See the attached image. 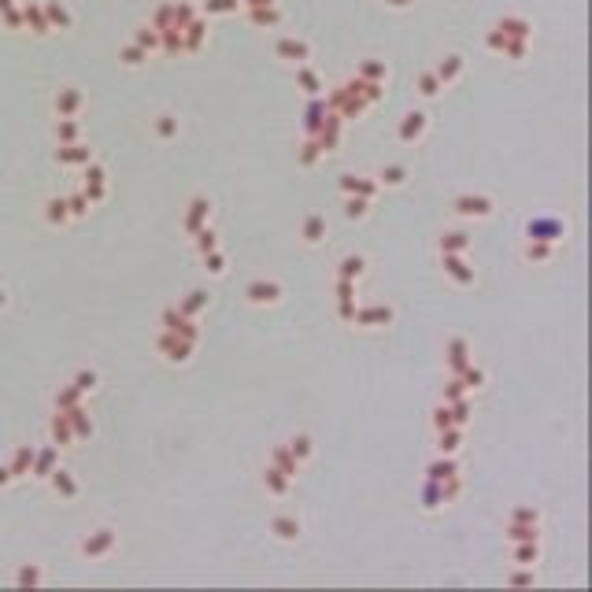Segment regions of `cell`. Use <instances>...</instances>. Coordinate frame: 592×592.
<instances>
[{
  "instance_id": "1",
  "label": "cell",
  "mask_w": 592,
  "mask_h": 592,
  "mask_svg": "<svg viewBox=\"0 0 592 592\" xmlns=\"http://www.w3.org/2000/svg\"><path fill=\"white\" fill-rule=\"evenodd\" d=\"M244 296L256 307H274V304H281V286H274V281H252L244 289Z\"/></svg>"
},
{
  "instance_id": "2",
  "label": "cell",
  "mask_w": 592,
  "mask_h": 592,
  "mask_svg": "<svg viewBox=\"0 0 592 592\" xmlns=\"http://www.w3.org/2000/svg\"><path fill=\"white\" fill-rule=\"evenodd\" d=\"M492 208L496 204L489 196H455V215H463V219H489Z\"/></svg>"
},
{
  "instance_id": "3",
  "label": "cell",
  "mask_w": 592,
  "mask_h": 592,
  "mask_svg": "<svg viewBox=\"0 0 592 592\" xmlns=\"http://www.w3.org/2000/svg\"><path fill=\"white\" fill-rule=\"evenodd\" d=\"M118 533L115 529H97L89 540H81V555H89V559H97V555H108L115 548Z\"/></svg>"
},
{
  "instance_id": "4",
  "label": "cell",
  "mask_w": 592,
  "mask_h": 592,
  "mask_svg": "<svg viewBox=\"0 0 592 592\" xmlns=\"http://www.w3.org/2000/svg\"><path fill=\"white\" fill-rule=\"evenodd\" d=\"M526 233H529V241H559L563 226H559L555 219H533L529 226H526Z\"/></svg>"
},
{
  "instance_id": "5",
  "label": "cell",
  "mask_w": 592,
  "mask_h": 592,
  "mask_svg": "<svg viewBox=\"0 0 592 592\" xmlns=\"http://www.w3.org/2000/svg\"><path fill=\"white\" fill-rule=\"evenodd\" d=\"M208 215H211V204L204 196H196L193 204H189V215H185V233H200V230H204V222H208Z\"/></svg>"
},
{
  "instance_id": "6",
  "label": "cell",
  "mask_w": 592,
  "mask_h": 592,
  "mask_svg": "<svg viewBox=\"0 0 592 592\" xmlns=\"http://www.w3.org/2000/svg\"><path fill=\"white\" fill-rule=\"evenodd\" d=\"M159 348L167 352L171 363H185L189 352H193V345H189V341H178L174 334H163V337H159Z\"/></svg>"
},
{
  "instance_id": "7",
  "label": "cell",
  "mask_w": 592,
  "mask_h": 592,
  "mask_svg": "<svg viewBox=\"0 0 592 592\" xmlns=\"http://www.w3.org/2000/svg\"><path fill=\"white\" fill-rule=\"evenodd\" d=\"M444 270H448V274H452V278L459 281V286H474V270H470V267H467L459 256L444 252Z\"/></svg>"
},
{
  "instance_id": "8",
  "label": "cell",
  "mask_w": 592,
  "mask_h": 592,
  "mask_svg": "<svg viewBox=\"0 0 592 592\" xmlns=\"http://www.w3.org/2000/svg\"><path fill=\"white\" fill-rule=\"evenodd\" d=\"M270 529H274L281 540H296V537H300V518H293V515H278V518H270Z\"/></svg>"
},
{
  "instance_id": "9",
  "label": "cell",
  "mask_w": 592,
  "mask_h": 592,
  "mask_svg": "<svg viewBox=\"0 0 592 592\" xmlns=\"http://www.w3.org/2000/svg\"><path fill=\"white\" fill-rule=\"evenodd\" d=\"M389 318H393V311H389V307H366V311H355V318L352 322H359V326H385Z\"/></svg>"
},
{
  "instance_id": "10",
  "label": "cell",
  "mask_w": 592,
  "mask_h": 592,
  "mask_svg": "<svg viewBox=\"0 0 592 592\" xmlns=\"http://www.w3.org/2000/svg\"><path fill=\"white\" fill-rule=\"evenodd\" d=\"M448 363H452L455 374H463L467 366H470V359H467V341H463V337H452V345H448Z\"/></svg>"
},
{
  "instance_id": "11",
  "label": "cell",
  "mask_w": 592,
  "mask_h": 592,
  "mask_svg": "<svg viewBox=\"0 0 592 592\" xmlns=\"http://www.w3.org/2000/svg\"><path fill=\"white\" fill-rule=\"evenodd\" d=\"M300 233H304V241H307V244H318V241L326 237V219H322V215H307Z\"/></svg>"
},
{
  "instance_id": "12",
  "label": "cell",
  "mask_w": 592,
  "mask_h": 592,
  "mask_svg": "<svg viewBox=\"0 0 592 592\" xmlns=\"http://www.w3.org/2000/svg\"><path fill=\"white\" fill-rule=\"evenodd\" d=\"M263 485H267L274 496H286V492H289V474H281L278 467H267V470H263Z\"/></svg>"
},
{
  "instance_id": "13",
  "label": "cell",
  "mask_w": 592,
  "mask_h": 592,
  "mask_svg": "<svg viewBox=\"0 0 592 592\" xmlns=\"http://www.w3.org/2000/svg\"><path fill=\"white\" fill-rule=\"evenodd\" d=\"M49 478H52V489L59 496H67V500H75V496H78V485H75V478H70L67 470H52Z\"/></svg>"
},
{
  "instance_id": "14",
  "label": "cell",
  "mask_w": 592,
  "mask_h": 592,
  "mask_svg": "<svg viewBox=\"0 0 592 592\" xmlns=\"http://www.w3.org/2000/svg\"><path fill=\"white\" fill-rule=\"evenodd\" d=\"M437 437H441V444H437V448H441V455H455L459 444H463V433H459L455 426H448V430H441Z\"/></svg>"
},
{
  "instance_id": "15",
  "label": "cell",
  "mask_w": 592,
  "mask_h": 592,
  "mask_svg": "<svg viewBox=\"0 0 592 592\" xmlns=\"http://www.w3.org/2000/svg\"><path fill=\"white\" fill-rule=\"evenodd\" d=\"M467 248H470V241H467V233H444V237H441V252L463 256Z\"/></svg>"
},
{
  "instance_id": "16",
  "label": "cell",
  "mask_w": 592,
  "mask_h": 592,
  "mask_svg": "<svg viewBox=\"0 0 592 592\" xmlns=\"http://www.w3.org/2000/svg\"><path fill=\"white\" fill-rule=\"evenodd\" d=\"M522 256L529 259V263H544V259H552V244L548 241H529L522 248Z\"/></svg>"
},
{
  "instance_id": "17",
  "label": "cell",
  "mask_w": 592,
  "mask_h": 592,
  "mask_svg": "<svg viewBox=\"0 0 592 592\" xmlns=\"http://www.w3.org/2000/svg\"><path fill=\"white\" fill-rule=\"evenodd\" d=\"M286 448L293 452V459H296V463H304V459H311V437H307V433L293 437V441H289Z\"/></svg>"
},
{
  "instance_id": "18",
  "label": "cell",
  "mask_w": 592,
  "mask_h": 592,
  "mask_svg": "<svg viewBox=\"0 0 592 592\" xmlns=\"http://www.w3.org/2000/svg\"><path fill=\"white\" fill-rule=\"evenodd\" d=\"M441 504H444L441 481H426V489H422V507H426V511H433V507H441Z\"/></svg>"
},
{
  "instance_id": "19",
  "label": "cell",
  "mask_w": 592,
  "mask_h": 592,
  "mask_svg": "<svg viewBox=\"0 0 592 592\" xmlns=\"http://www.w3.org/2000/svg\"><path fill=\"white\" fill-rule=\"evenodd\" d=\"M200 307H208V293L204 289H196V293H189V300H182V315L185 318H193Z\"/></svg>"
},
{
  "instance_id": "20",
  "label": "cell",
  "mask_w": 592,
  "mask_h": 592,
  "mask_svg": "<svg viewBox=\"0 0 592 592\" xmlns=\"http://www.w3.org/2000/svg\"><path fill=\"white\" fill-rule=\"evenodd\" d=\"M274 463H278V470H281V474H289V478H296V459H293V452H289L286 444H281V448H274Z\"/></svg>"
},
{
  "instance_id": "21",
  "label": "cell",
  "mask_w": 592,
  "mask_h": 592,
  "mask_svg": "<svg viewBox=\"0 0 592 592\" xmlns=\"http://www.w3.org/2000/svg\"><path fill=\"white\" fill-rule=\"evenodd\" d=\"M363 267H366V259L363 256H348V259H341V278H359L363 274Z\"/></svg>"
},
{
  "instance_id": "22",
  "label": "cell",
  "mask_w": 592,
  "mask_h": 592,
  "mask_svg": "<svg viewBox=\"0 0 592 592\" xmlns=\"http://www.w3.org/2000/svg\"><path fill=\"white\" fill-rule=\"evenodd\" d=\"M193 237H196V252H200V256H208V252H215V248H219V241H215V233H211L208 226L200 230V233H193Z\"/></svg>"
},
{
  "instance_id": "23",
  "label": "cell",
  "mask_w": 592,
  "mask_h": 592,
  "mask_svg": "<svg viewBox=\"0 0 592 592\" xmlns=\"http://www.w3.org/2000/svg\"><path fill=\"white\" fill-rule=\"evenodd\" d=\"M204 270H208V274H215V278H222V274H226V256L208 252V256H204Z\"/></svg>"
},
{
  "instance_id": "24",
  "label": "cell",
  "mask_w": 592,
  "mask_h": 592,
  "mask_svg": "<svg viewBox=\"0 0 592 592\" xmlns=\"http://www.w3.org/2000/svg\"><path fill=\"white\" fill-rule=\"evenodd\" d=\"M452 474H455V463H452V459H441V463L430 467V481H448Z\"/></svg>"
},
{
  "instance_id": "25",
  "label": "cell",
  "mask_w": 592,
  "mask_h": 592,
  "mask_svg": "<svg viewBox=\"0 0 592 592\" xmlns=\"http://www.w3.org/2000/svg\"><path fill=\"white\" fill-rule=\"evenodd\" d=\"M507 537H511V540H537V526H518V522H511V526H507Z\"/></svg>"
},
{
  "instance_id": "26",
  "label": "cell",
  "mask_w": 592,
  "mask_h": 592,
  "mask_svg": "<svg viewBox=\"0 0 592 592\" xmlns=\"http://www.w3.org/2000/svg\"><path fill=\"white\" fill-rule=\"evenodd\" d=\"M537 555H540L537 540H526L522 548H515V559H518V563H529V566H533V563H537Z\"/></svg>"
},
{
  "instance_id": "27",
  "label": "cell",
  "mask_w": 592,
  "mask_h": 592,
  "mask_svg": "<svg viewBox=\"0 0 592 592\" xmlns=\"http://www.w3.org/2000/svg\"><path fill=\"white\" fill-rule=\"evenodd\" d=\"M448 426H455V422H452V407L444 404V407H437V411H433V430L441 433V430H448Z\"/></svg>"
},
{
  "instance_id": "28",
  "label": "cell",
  "mask_w": 592,
  "mask_h": 592,
  "mask_svg": "<svg viewBox=\"0 0 592 592\" xmlns=\"http://www.w3.org/2000/svg\"><path fill=\"white\" fill-rule=\"evenodd\" d=\"M459 382L467 385V393H474V389H481V382H485V374H481V371H470V366H467V371L459 374Z\"/></svg>"
},
{
  "instance_id": "29",
  "label": "cell",
  "mask_w": 592,
  "mask_h": 592,
  "mask_svg": "<svg viewBox=\"0 0 592 592\" xmlns=\"http://www.w3.org/2000/svg\"><path fill=\"white\" fill-rule=\"evenodd\" d=\"M422 115H407V126H404V134H400V137H404V141H411V137H419L422 134Z\"/></svg>"
},
{
  "instance_id": "30",
  "label": "cell",
  "mask_w": 592,
  "mask_h": 592,
  "mask_svg": "<svg viewBox=\"0 0 592 592\" xmlns=\"http://www.w3.org/2000/svg\"><path fill=\"white\" fill-rule=\"evenodd\" d=\"M382 185H404V167H389L382 171V178H377Z\"/></svg>"
},
{
  "instance_id": "31",
  "label": "cell",
  "mask_w": 592,
  "mask_h": 592,
  "mask_svg": "<svg viewBox=\"0 0 592 592\" xmlns=\"http://www.w3.org/2000/svg\"><path fill=\"white\" fill-rule=\"evenodd\" d=\"M67 219V200H52L49 204V222H63Z\"/></svg>"
},
{
  "instance_id": "32",
  "label": "cell",
  "mask_w": 592,
  "mask_h": 592,
  "mask_svg": "<svg viewBox=\"0 0 592 592\" xmlns=\"http://www.w3.org/2000/svg\"><path fill=\"white\" fill-rule=\"evenodd\" d=\"M463 393H467V385L455 377V382L448 385V393H444V404H455V400H463Z\"/></svg>"
},
{
  "instance_id": "33",
  "label": "cell",
  "mask_w": 592,
  "mask_h": 592,
  "mask_svg": "<svg viewBox=\"0 0 592 592\" xmlns=\"http://www.w3.org/2000/svg\"><path fill=\"white\" fill-rule=\"evenodd\" d=\"M511 522H529V526H537V522H540V515H537V511H529V507H518V511L511 515Z\"/></svg>"
},
{
  "instance_id": "34",
  "label": "cell",
  "mask_w": 592,
  "mask_h": 592,
  "mask_svg": "<svg viewBox=\"0 0 592 592\" xmlns=\"http://www.w3.org/2000/svg\"><path fill=\"white\" fill-rule=\"evenodd\" d=\"M345 215H348V219H363V215H366V200H363V196H359V200H348Z\"/></svg>"
},
{
  "instance_id": "35",
  "label": "cell",
  "mask_w": 592,
  "mask_h": 592,
  "mask_svg": "<svg viewBox=\"0 0 592 592\" xmlns=\"http://www.w3.org/2000/svg\"><path fill=\"white\" fill-rule=\"evenodd\" d=\"M52 463H56V452H45V455L38 459V478H49V474H52Z\"/></svg>"
},
{
  "instance_id": "36",
  "label": "cell",
  "mask_w": 592,
  "mask_h": 592,
  "mask_svg": "<svg viewBox=\"0 0 592 592\" xmlns=\"http://www.w3.org/2000/svg\"><path fill=\"white\" fill-rule=\"evenodd\" d=\"M56 159H63V163H86L89 152H81V148H75V152H59Z\"/></svg>"
},
{
  "instance_id": "37",
  "label": "cell",
  "mask_w": 592,
  "mask_h": 592,
  "mask_svg": "<svg viewBox=\"0 0 592 592\" xmlns=\"http://www.w3.org/2000/svg\"><path fill=\"white\" fill-rule=\"evenodd\" d=\"M26 463H33V452H30V448H22L19 459H15V467H11V474H22V470H26Z\"/></svg>"
},
{
  "instance_id": "38",
  "label": "cell",
  "mask_w": 592,
  "mask_h": 592,
  "mask_svg": "<svg viewBox=\"0 0 592 592\" xmlns=\"http://www.w3.org/2000/svg\"><path fill=\"white\" fill-rule=\"evenodd\" d=\"M67 208L75 211V215H86V211H89V200H86V193H81V196H75V200H70Z\"/></svg>"
},
{
  "instance_id": "39",
  "label": "cell",
  "mask_w": 592,
  "mask_h": 592,
  "mask_svg": "<svg viewBox=\"0 0 592 592\" xmlns=\"http://www.w3.org/2000/svg\"><path fill=\"white\" fill-rule=\"evenodd\" d=\"M93 385H97V374H78V385H75V389H78V393H89Z\"/></svg>"
},
{
  "instance_id": "40",
  "label": "cell",
  "mask_w": 592,
  "mask_h": 592,
  "mask_svg": "<svg viewBox=\"0 0 592 592\" xmlns=\"http://www.w3.org/2000/svg\"><path fill=\"white\" fill-rule=\"evenodd\" d=\"M355 193H363V200H371V196L377 193V182H363V178H359V185H355Z\"/></svg>"
},
{
  "instance_id": "41",
  "label": "cell",
  "mask_w": 592,
  "mask_h": 592,
  "mask_svg": "<svg viewBox=\"0 0 592 592\" xmlns=\"http://www.w3.org/2000/svg\"><path fill=\"white\" fill-rule=\"evenodd\" d=\"M70 419L78 422V437H89V433H93V426H89L86 419H81V411H70Z\"/></svg>"
},
{
  "instance_id": "42",
  "label": "cell",
  "mask_w": 592,
  "mask_h": 592,
  "mask_svg": "<svg viewBox=\"0 0 592 592\" xmlns=\"http://www.w3.org/2000/svg\"><path fill=\"white\" fill-rule=\"evenodd\" d=\"M341 318H345V322H352V318H355V307H352V300H341Z\"/></svg>"
},
{
  "instance_id": "43",
  "label": "cell",
  "mask_w": 592,
  "mask_h": 592,
  "mask_svg": "<svg viewBox=\"0 0 592 592\" xmlns=\"http://www.w3.org/2000/svg\"><path fill=\"white\" fill-rule=\"evenodd\" d=\"M355 185H359V178H352V174L341 178V189H345V193H355Z\"/></svg>"
},
{
  "instance_id": "44",
  "label": "cell",
  "mask_w": 592,
  "mask_h": 592,
  "mask_svg": "<svg viewBox=\"0 0 592 592\" xmlns=\"http://www.w3.org/2000/svg\"><path fill=\"white\" fill-rule=\"evenodd\" d=\"M511 582H515V585H533V574H515Z\"/></svg>"
}]
</instances>
